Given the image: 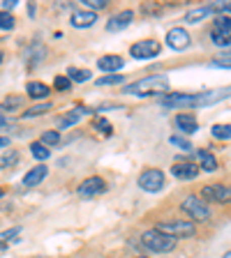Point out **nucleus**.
<instances>
[{"mask_svg": "<svg viewBox=\"0 0 231 258\" xmlns=\"http://www.w3.org/2000/svg\"><path fill=\"white\" fill-rule=\"evenodd\" d=\"M169 92V79L162 74L144 76V79L129 83L123 90V95H136V97H153V95H164Z\"/></svg>", "mask_w": 231, "mask_h": 258, "instance_id": "nucleus-1", "label": "nucleus"}, {"mask_svg": "<svg viewBox=\"0 0 231 258\" xmlns=\"http://www.w3.org/2000/svg\"><path fill=\"white\" fill-rule=\"evenodd\" d=\"M141 244L151 251H157V253H167V251H173L176 249V240L160 231H146L141 235Z\"/></svg>", "mask_w": 231, "mask_h": 258, "instance_id": "nucleus-2", "label": "nucleus"}, {"mask_svg": "<svg viewBox=\"0 0 231 258\" xmlns=\"http://www.w3.org/2000/svg\"><path fill=\"white\" fill-rule=\"evenodd\" d=\"M155 231L178 240V237H192L194 233H197V228H194V224H190V221H160Z\"/></svg>", "mask_w": 231, "mask_h": 258, "instance_id": "nucleus-3", "label": "nucleus"}, {"mask_svg": "<svg viewBox=\"0 0 231 258\" xmlns=\"http://www.w3.org/2000/svg\"><path fill=\"white\" fill-rule=\"evenodd\" d=\"M180 210L185 215H190L194 221H208L210 219V210L199 196H185V201L180 203Z\"/></svg>", "mask_w": 231, "mask_h": 258, "instance_id": "nucleus-4", "label": "nucleus"}, {"mask_svg": "<svg viewBox=\"0 0 231 258\" xmlns=\"http://www.w3.org/2000/svg\"><path fill=\"white\" fill-rule=\"evenodd\" d=\"M139 187L144 189V191H160L162 187H164V182H167V175H164V171H160V168H146L144 173L139 175Z\"/></svg>", "mask_w": 231, "mask_h": 258, "instance_id": "nucleus-5", "label": "nucleus"}, {"mask_svg": "<svg viewBox=\"0 0 231 258\" xmlns=\"http://www.w3.org/2000/svg\"><path fill=\"white\" fill-rule=\"evenodd\" d=\"M162 51V44L157 39H141V42L132 44L129 46V55L136 60H151V58H157Z\"/></svg>", "mask_w": 231, "mask_h": 258, "instance_id": "nucleus-6", "label": "nucleus"}, {"mask_svg": "<svg viewBox=\"0 0 231 258\" xmlns=\"http://www.w3.org/2000/svg\"><path fill=\"white\" fill-rule=\"evenodd\" d=\"M229 97V88H217V90H208L201 95H194V108H204V106H213V104L222 102Z\"/></svg>", "mask_w": 231, "mask_h": 258, "instance_id": "nucleus-7", "label": "nucleus"}, {"mask_svg": "<svg viewBox=\"0 0 231 258\" xmlns=\"http://www.w3.org/2000/svg\"><path fill=\"white\" fill-rule=\"evenodd\" d=\"M229 187L222 182L217 184H208V187H204V191H201V201H213V203H226L229 201Z\"/></svg>", "mask_w": 231, "mask_h": 258, "instance_id": "nucleus-8", "label": "nucleus"}, {"mask_svg": "<svg viewBox=\"0 0 231 258\" xmlns=\"http://www.w3.org/2000/svg\"><path fill=\"white\" fill-rule=\"evenodd\" d=\"M132 21H134V12L123 10V12H118V14H113L107 21V32H120L132 26Z\"/></svg>", "mask_w": 231, "mask_h": 258, "instance_id": "nucleus-9", "label": "nucleus"}, {"mask_svg": "<svg viewBox=\"0 0 231 258\" xmlns=\"http://www.w3.org/2000/svg\"><path fill=\"white\" fill-rule=\"evenodd\" d=\"M104 189H107V182H104L102 177H86L83 182L76 187V191H79V196H97V194H102Z\"/></svg>", "mask_w": 231, "mask_h": 258, "instance_id": "nucleus-10", "label": "nucleus"}, {"mask_svg": "<svg viewBox=\"0 0 231 258\" xmlns=\"http://www.w3.org/2000/svg\"><path fill=\"white\" fill-rule=\"evenodd\" d=\"M162 106L167 108H194V95H185V92H171L162 99Z\"/></svg>", "mask_w": 231, "mask_h": 258, "instance_id": "nucleus-11", "label": "nucleus"}, {"mask_svg": "<svg viewBox=\"0 0 231 258\" xmlns=\"http://www.w3.org/2000/svg\"><path fill=\"white\" fill-rule=\"evenodd\" d=\"M167 44L176 51H183V48L190 46V32L185 28H171L167 32Z\"/></svg>", "mask_w": 231, "mask_h": 258, "instance_id": "nucleus-12", "label": "nucleus"}, {"mask_svg": "<svg viewBox=\"0 0 231 258\" xmlns=\"http://www.w3.org/2000/svg\"><path fill=\"white\" fill-rule=\"evenodd\" d=\"M171 175L178 177V180H194V177L199 175V166H194L190 161H176L171 166Z\"/></svg>", "mask_w": 231, "mask_h": 258, "instance_id": "nucleus-13", "label": "nucleus"}, {"mask_svg": "<svg viewBox=\"0 0 231 258\" xmlns=\"http://www.w3.org/2000/svg\"><path fill=\"white\" fill-rule=\"evenodd\" d=\"M47 46L44 44H30V46L26 48V53H23V60H26V64H30V67H35V64H39L44 58H47Z\"/></svg>", "mask_w": 231, "mask_h": 258, "instance_id": "nucleus-14", "label": "nucleus"}, {"mask_svg": "<svg viewBox=\"0 0 231 258\" xmlns=\"http://www.w3.org/2000/svg\"><path fill=\"white\" fill-rule=\"evenodd\" d=\"M97 67L102 72H107V74H116V72H120L125 67V60L120 55H102L97 60Z\"/></svg>", "mask_w": 231, "mask_h": 258, "instance_id": "nucleus-15", "label": "nucleus"}, {"mask_svg": "<svg viewBox=\"0 0 231 258\" xmlns=\"http://www.w3.org/2000/svg\"><path fill=\"white\" fill-rule=\"evenodd\" d=\"M47 175H49V168L44 166V164H37L32 171H28L26 175H23V187H37L39 182H44Z\"/></svg>", "mask_w": 231, "mask_h": 258, "instance_id": "nucleus-16", "label": "nucleus"}, {"mask_svg": "<svg viewBox=\"0 0 231 258\" xmlns=\"http://www.w3.org/2000/svg\"><path fill=\"white\" fill-rule=\"evenodd\" d=\"M176 127L183 132V134H194L197 129H199V122H197V118H194L192 113H178L176 115Z\"/></svg>", "mask_w": 231, "mask_h": 258, "instance_id": "nucleus-17", "label": "nucleus"}, {"mask_svg": "<svg viewBox=\"0 0 231 258\" xmlns=\"http://www.w3.org/2000/svg\"><path fill=\"white\" fill-rule=\"evenodd\" d=\"M95 21H97V14L95 12H74L72 14V26L74 28H93L95 26Z\"/></svg>", "mask_w": 231, "mask_h": 258, "instance_id": "nucleus-18", "label": "nucleus"}, {"mask_svg": "<svg viewBox=\"0 0 231 258\" xmlns=\"http://www.w3.org/2000/svg\"><path fill=\"white\" fill-rule=\"evenodd\" d=\"M215 14V10H213V5H204V7H197V10H190L188 14H185V23H201L206 21L208 16Z\"/></svg>", "mask_w": 231, "mask_h": 258, "instance_id": "nucleus-19", "label": "nucleus"}, {"mask_svg": "<svg viewBox=\"0 0 231 258\" xmlns=\"http://www.w3.org/2000/svg\"><path fill=\"white\" fill-rule=\"evenodd\" d=\"M26 92L32 97V99H44V97L51 95V88H49L47 83H42V81H30L26 86Z\"/></svg>", "mask_w": 231, "mask_h": 258, "instance_id": "nucleus-20", "label": "nucleus"}, {"mask_svg": "<svg viewBox=\"0 0 231 258\" xmlns=\"http://www.w3.org/2000/svg\"><path fill=\"white\" fill-rule=\"evenodd\" d=\"M86 113V108H74V111H70L67 115H63V118H58V129H65V127H70V124H76L81 120V115Z\"/></svg>", "mask_w": 231, "mask_h": 258, "instance_id": "nucleus-21", "label": "nucleus"}, {"mask_svg": "<svg viewBox=\"0 0 231 258\" xmlns=\"http://www.w3.org/2000/svg\"><path fill=\"white\" fill-rule=\"evenodd\" d=\"M199 161H201V168H204V171H208V173L217 171V159L210 155L208 150H199ZM201 168H199V171H201Z\"/></svg>", "mask_w": 231, "mask_h": 258, "instance_id": "nucleus-22", "label": "nucleus"}, {"mask_svg": "<svg viewBox=\"0 0 231 258\" xmlns=\"http://www.w3.org/2000/svg\"><path fill=\"white\" fill-rule=\"evenodd\" d=\"M19 159H21L19 150H7L5 155L0 157V166H3V168H14L16 164H19Z\"/></svg>", "mask_w": 231, "mask_h": 258, "instance_id": "nucleus-23", "label": "nucleus"}, {"mask_svg": "<svg viewBox=\"0 0 231 258\" xmlns=\"http://www.w3.org/2000/svg\"><path fill=\"white\" fill-rule=\"evenodd\" d=\"M23 106V99L19 95H12V97H5L3 102H0V108L3 111H19Z\"/></svg>", "mask_w": 231, "mask_h": 258, "instance_id": "nucleus-24", "label": "nucleus"}, {"mask_svg": "<svg viewBox=\"0 0 231 258\" xmlns=\"http://www.w3.org/2000/svg\"><path fill=\"white\" fill-rule=\"evenodd\" d=\"M90 76H93V74H90L88 70H79V67H70V70H67V79H70V81H76V83H86Z\"/></svg>", "mask_w": 231, "mask_h": 258, "instance_id": "nucleus-25", "label": "nucleus"}, {"mask_svg": "<svg viewBox=\"0 0 231 258\" xmlns=\"http://www.w3.org/2000/svg\"><path fill=\"white\" fill-rule=\"evenodd\" d=\"M30 152H32V157H35V159H39V161H44V159H49V157H51V150H49L47 145H42V143H32L30 145Z\"/></svg>", "mask_w": 231, "mask_h": 258, "instance_id": "nucleus-26", "label": "nucleus"}, {"mask_svg": "<svg viewBox=\"0 0 231 258\" xmlns=\"http://www.w3.org/2000/svg\"><path fill=\"white\" fill-rule=\"evenodd\" d=\"M210 132H213V136H215V139H220V141H229V136H231V127L229 124H213V129H210Z\"/></svg>", "mask_w": 231, "mask_h": 258, "instance_id": "nucleus-27", "label": "nucleus"}, {"mask_svg": "<svg viewBox=\"0 0 231 258\" xmlns=\"http://www.w3.org/2000/svg\"><path fill=\"white\" fill-rule=\"evenodd\" d=\"M51 111V104L44 102V104H37V106H30L26 113H23V118H37V115H42V113Z\"/></svg>", "mask_w": 231, "mask_h": 258, "instance_id": "nucleus-28", "label": "nucleus"}, {"mask_svg": "<svg viewBox=\"0 0 231 258\" xmlns=\"http://www.w3.org/2000/svg\"><path fill=\"white\" fill-rule=\"evenodd\" d=\"M14 26H16L14 14H10V12H0V30H12Z\"/></svg>", "mask_w": 231, "mask_h": 258, "instance_id": "nucleus-29", "label": "nucleus"}, {"mask_svg": "<svg viewBox=\"0 0 231 258\" xmlns=\"http://www.w3.org/2000/svg\"><path fill=\"white\" fill-rule=\"evenodd\" d=\"M16 235H21V226H14V228H10V231H5V233H0V249L5 247L10 240H14Z\"/></svg>", "mask_w": 231, "mask_h": 258, "instance_id": "nucleus-30", "label": "nucleus"}, {"mask_svg": "<svg viewBox=\"0 0 231 258\" xmlns=\"http://www.w3.org/2000/svg\"><path fill=\"white\" fill-rule=\"evenodd\" d=\"M125 76H118V74H109V76H102L97 79V86H116V83H123Z\"/></svg>", "mask_w": 231, "mask_h": 258, "instance_id": "nucleus-31", "label": "nucleus"}, {"mask_svg": "<svg viewBox=\"0 0 231 258\" xmlns=\"http://www.w3.org/2000/svg\"><path fill=\"white\" fill-rule=\"evenodd\" d=\"M210 39H213V44L215 46H229V35H224V32H217V30H213L210 32Z\"/></svg>", "mask_w": 231, "mask_h": 258, "instance_id": "nucleus-32", "label": "nucleus"}, {"mask_svg": "<svg viewBox=\"0 0 231 258\" xmlns=\"http://www.w3.org/2000/svg\"><path fill=\"white\" fill-rule=\"evenodd\" d=\"M169 143L176 145V148H180V150H185V152L192 150V143H190L188 139H183V136H171V139H169Z\"/></svg>", "mask_w": 231, "mask_h": 258, "instance_id": "nucleus-33", "label": "nucleus"}, {"mask_svg": "<svg viewBox=\"0 0 231 258\" xmlns=\"http://www.w3.org/2000/svg\"><path fill=\"white\" fill-rule=\"evenodd\" d=\"M39 143H42V145H58L60 143V134H58V132H44Z\"/></svg>", "mask_w": 231, "mask_h": 258, "instance_id": "nucleus-34", "label": "nucleus"}, {"mask_svg": "<svg viewBox=\"0 0 231 258\" xmlns=\"http://www.w3.org/2000/svg\"><path fill=\"white\" fill-rule=\"evenodd\" d=\"M213 30H217V32H224V35H229V30H231L229 16H217V21H215V28H213Z\"/></svg>", "mask_w": 231, "mask_h": 258, "instance_id": "nucleus-35", "label": "nucleus"}, {"mask_svg": "<svg viewBox=\"0 0 231 258\" xmlns=\"http://www.w3.org/2000/svg\"><path fill=\"white\" fill-rule=\"evenodd\" d=\"M83 5L88 7V12H97V10H104L109 5V0H81Z\"/></svg>", "mask_w": 231, "mask_h": 258, "instance_id": "nucleus-36", "label": "nucleus"}, {"mask_svg": "<svg viewBox=\"0 0 231 258\" xmlns=\"http://www.w3.org/2000/svg\"><path fill=\"white\" fill-rule=\"evenodd\" d=\"M95 129H97V132H102V134H107V136L113 132L111 122H109V120H104V118H95Z\"/></svg>", "mask_w": 231, "mask_h": 258, "instance_id": "nucleus-37", "label": "nucleus"}, {"mask_svg": "<svg viewBox=\"0 0 231 258\" xmlns=\"http://www.w3.org/2000/svg\"><path fill=\"white\" fill-rule=\"evenodd\" d=\"M54 86H56V90H70L72 81L67 79V76H56V79H54Z\"/></svg>", "mask_w": 231, "mask_h": 258, "instance_id": "nucleus-38", "label": "nucleus"}, {"mask_svg": "<svg viewBox=\"0 0 231 258\" xmlns=\"http://www.w3.org/2000/svg\"><path fill=\"white\" fill-rule=\"evenodd\" d=\"M16 5H19L16 0H3V10H0V12H10V14H12V10H14Z\"/></svg>", "mask_w": 231, "mask_h": 258, "instance_id": "nucleus-39", "label": "nucleus"}, {"mask_svg": "<svg viewBox=\"0 0 231 258\" xmlns=\"http://www.w3.org/2000/svg\"><path fill=\"white\" fill-rule=\"evenodd\" d=\"M10 145V139L7 136H0V148H7Z\"/></svg>", "mask_w": 231, "mask_h": 258, "instance_id": "nucleus-40", "label": "nucleus"}, {"mask_svg": "<svg viewBox=\"0 0 231 258\" xmlns=\"http://www.w3.org/2000/svg\"><path fill=\"white\" fill-rule=\"evenodd\" d=\"M5 124H7V120H5V118H3V115H0V129L5 127Z\"/></svg>", "mask_w": 231, "mask_h": 258, "instance_id": "nucleus-41", "label": "nucleus"}, {"mask_svg": "<svg viewBox=\"0 0 231 258\" xmlns=\"http://www.w3.org/2000/svg\"><path fill=\"white\" fill-rule=\"evenodd\" d=\"M222 258H231V251H224V256H222Z\"/></svg>", "mask_w": 231, "mask_h": 258, "instance_id": "nucleus-42", "label": "nucleus"}, {"mask_svg": "<svg viewBox=\"0 0 231 258\" xmlns=\"http://www.w3.org/2000/svg\"><path fill=\"white\" fill-rule=\"evenodd\" d=\"M3 196H5V189H3V187H0V199H3Z\"/></svg>", "mask_w": 231, "mask_h": 258, "instance_id": "nucleus-43", "label": "nucleus"}, {"mask_svg": "<svg viewBox=\"0 0 231 258\" xmlns=\"http://www.w3.org/2000/svg\"><path fill=\"white\" fill-rule=\"evenodd\" d=\"M136 258H148V256H136Z\"/></svg>", "mask_w": 231, "mask_h": 258, "instance_id": "nucleus-44", "label": "nucleus"}, {"mask_svg": "<svg viewBox=\"0 0 231 258\" xmlns=\"http://www.w3.org/2000/svg\"><path fill=\"white\" fill-rule=\"evenodd\" d=\"M0 62H3V53H0Z\"/></svg>", "mask_w": 231, "mask_h": 258, "instance_id": "nucleus-45", "label": "nucleus"}, {"mask_svg": "<svg viewBox=\"0 0 231 258\" xmlns=\"http://www.w3.org/2000/svg\"><path fill=\"white\" fill-rule=\"evenodd\" d=\"M0 168H3V166H0Z\"/></svg>", "mask_w": 231, "mask_h": 258, "instance_id": "nucleus-46", "label": "nucleus"}]
</instances>
